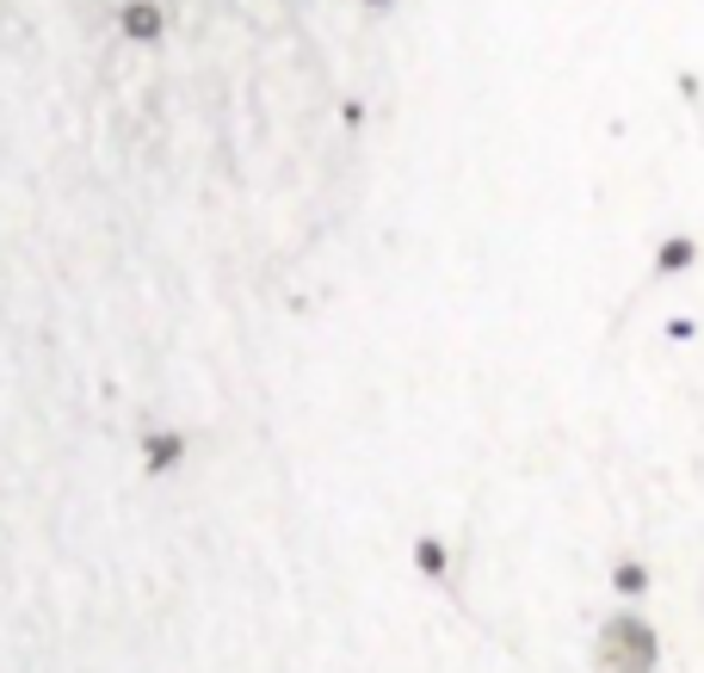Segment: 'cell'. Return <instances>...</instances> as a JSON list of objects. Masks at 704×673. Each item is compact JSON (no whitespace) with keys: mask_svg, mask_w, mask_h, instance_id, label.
Here are the masks:
<instances>
[{"mask_svg":"<svg viewBox=\"0 0 704 673\" xmlns=\"http://www.w3.org/2000/svg\"><path fill=\"white\" fill-rule=\"evenodd\" d=\"M692 260V241H668V248H661V272H680Z\"/></svg>","mask_w":704,"mask_h":673,"instance_id":"cell-1","label":"cell"}]
</instances>
